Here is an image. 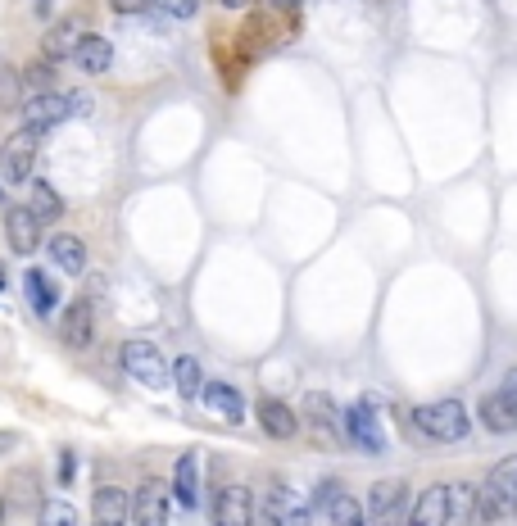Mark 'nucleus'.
<instances>
[{
    "label": "nucleus",
    "mask_w": 517,
    "mask_h": 526,
    "mask_svg": "<svg viewBox=\"0 0 517 526\" xmlns=\"http://www.w3.org/2000/svg\"><path fill=\"white\" fill-rule=\"evenodd\" d=\"M109 10H118V14H141V10H150V0H109Z\"/></svg>",
    "instance_id": "2f4dec72"
},
{
    "label": "nucleus",
    "mask_w": 517,
    "mask_h": 526,
    "mask_svg": "<svg viewBox=\"0 0 517 526\" xmlns=\"http://www.w3.org/2000/svg\"><path fill=\"white\" fill-rule=\"evenodd\" d=\"M513 517H517V508H513Z\"/></svg>",
    "instance_id": "ea45409f"
},
{
    "label": "nucleus",
    "mask_w": 517,
    "mask_h": 526,
    "mask_svg": "<svg viewBox=\"0 0 517 526\" xmlns=\"http://www.w3.org/2000/svg\"><path fill=\"white\" fill-rule=\"evenodd\" d=\"M73 472H78V454L64 449V454H59V486H73Z\"/></svg>",
    "instance_id": "c85d7f7f"
},
{
    "label": "nucleus",
    "mask_w": 517,
    "mask_h": 526,
    "mask_svg": "<svg viewBox=\"0 0 517 526\" xmlns=\"http://www.w3.org/2000/svg\"><path fill=\"white\" fill-rule=\"evenodd\" d=\"M327 513H332V526H368V508H363L354 495H345V490L327 504Z\"/></svg>",
    "instance_id": "bb28decb"
},
{
    "label": "nucleus",
    "mask_w": 517,
    "mask_h": 526,
    "mask_svg": "<svg viewBox=\"0 0 517 526\" xmlns=\"http://www.w3.org/2000/svg\"><path fill=\"white\" fill-rule=\"evenodd\" d=\"M168 486H173V499L186 513H196L200 508V458L191 454V449L173 463V481H168Z\"/></svg>",
    "instance_id": "f8f14e48"
},
{
    "label": "nucleus",
    "mask_w": 517,
    "mask_h": 526,
    "mask_svg": "<svg viewBox=\"0 0 517 526\" xmlns=\"http://www.w3.org/2000/svg\"><path fill=\"white\" fill-rule=\"evenodd\" d=\"M123 368L137 386H150V390H164L168 381H173V368L164 363L159 345H150V341H127L123 345Z\"/></svg>",
    "instance_id": "20e7f679"
},
{
    "label": "nucleus",
    "mask_w": 517,
    "mask_h": 526,
    "mask_svg": "<svg viewBox=\"0 0 517 526\" xmlns=\"http://www.w3.org/2000/svg\"><path fill=\"white\" fill-rule=\"evenodd\" d=\"M404 508H409V486L395 477L377 481L368 495V526H395L404 517Z\"/></svg>",
    "instance_id": "0eeeda50"
},
{
    "label": "nucleus",
    "mask_w": 517,
    "mask_h": 526,
    "mask_svg": "<svg viewBox=\"0 0 517 526\" xmlns=\"http://www.w3.org/2000/svg\"><path fill=\"white\" fill-rule=\"evenodd\" d=\"M517 508V454L499 458L490 477L477 486V526H495L504 517H513Z\"/></svg>",
    "instance_id": "f257e3e1"
},
{
    "label": "nucleus",
    "mask_w": 517,
    "mask_h": 526,
    "mask_svg": "<svg viewBox=\"0 0 517 526\" xmlns=\"http://www.w3.org/2000/svg\"><path fill=\"white\" fill-rule=\"evenodd\" d=\"M41 526H78V513H73L64 499H50V504L41 508Z\"/></svg>",
    "instance_id": "cd10ccee"
},
{
    "label": "nucleus",
    "mask_w": 517,
    "mask_h": 526,
    "mask_svg": "<svg viewBox=\"0 0 517 526\" xmlns=\"http://www.w3.org/2000/svg\"><path fill=\"white\" fill-rule=\"evenodd\" d=\"M277 10H295V5H300V0H273Z\"/></svg>",
    "instance_id": "e433bc0d"
},
{
    "label": "nucleus",
    "mask_w": 517,
    "mask_h": 526,
    "mask_svg": "<svg viewBox=\"0 0 517 526\" xmlns=\"http://www.w3.org/2000/svg\"><path fill=\"white\" fill-rule=\"evenodd\" d=\"M449 517L477 526V490H472L468 481H454V486H449Z\"/></svg>",
    "instance_id": "a878e982"
},
{
    "label": "nucleus",
    "mask_w": 517,
    "mask_h": 526,
    "mask_svg": "<svg viewBox=\"0 0 517 526\" xmlns=\"http://www.w3.org/2000/svg\"><path fill=\"white\" fill-rule=\"evenodd\" d=\"M413 427L422 431L427 440H463L472 431V418H468V404L463 400H436V404H418L413 409Z\"/></svg>",
    "instance_id": "f03ea898"
},
{
    "label": "nucleus",
    "mask_w": 517,
    "mask_h": 526,
    "mask_svg": "<svg viewBox=\"0 0 517 526\" xmlns=\"http://www.w3.org/2000/svg\"><path fill=\"white\" fill-rule=\"evenodd\" d=\"M32 214L41 218V223H55L59 214H64V200H59V191L50 182H32Z\"/></svg>",
    "instance_id": "393cba45"
},
{
    "label": "nucleus",
    "mask_w": 517,
    "mask_h": 526,
    "mask_svg": "<svg viewBox=\"0 0 517 526\" xmlns=\"http://www.w3.org/2000/svg\"><path fill=\"white\" fill-rule=\"evenodd\" d=\"M19 445V436H14V431H0V454H5V449H14Z\"/></svg>",
    "instance_id": "f704fd0d"
},
{
    "label": "nucleus",
    "mask_w": 517,
    "mask_h": 526,
    "mask_svg": "<svg viewBox=\"0 0 517 526\" xmlns=\"http://www.w3.org/2000/svg\"><path fill=\"white\" fill-rule=\"evenodd\" d=\"M259 517H264V526H313L309 504H304L291 486H282V481H277V486H268Z\"/></svg>",
    "instance_id": "39448f33"
},
{
    "label": "nucleus",
    "mask_w": 517,
    "mask_h": 526,
    "mask_svg": "<svg viewBox=\"0 0 517 526\" xmlns=\"http://www.w3.org/2000/svg\"><path fill=\"white\" fill-rule=\"evenodd\" d=\"M78 41H82V23H78V19L55 23V28H50V37L41 41V46H46V64H59V59H73Z\"/></svg>",
    "instance_id": "412c9836"
},
{
    "label": "nucleus",
    "mask_w": 517,
    "mask_h": 526,
    "mask_svg": "<svg viewBox=\"0 0 517 526\" xmlns=\"http://www.w3.org/2000/svg\"><path fill=\"white\" fill-rule=\"evenodd\" d=\"M78 114L73 109V96H59V91H37V96L23 105V127L32 132H55L59 123H69Z\"/></svg>",
    "instance_id": "423d86ee"
},
{
    "label": "nucleus",
    "mask_w": 517,
    "mask_h": 526,
    "mask_svg": "<svg viewBox=\"0 0 517 526\" xmlns=\"http://www.w3.org/2000/svg\"><path fill=\"white\" fill-rule=\"evenodd\" d=\"M481 427L495 431V436H508V431H517V404L508 400L504 390H495L490 400H481Z\"/></svg>",
    "instance_id": "a211bd4d"
},
{
    "label": "nucleus",
    "mask_w": 517,
    "mask_h": 526,
    "mask_svg": "<svg viewBox=\"0 0 517 526\" xmlns=\"http://www.w3.org/2000/svg\"><path fill=\"white\" fill-rule=\"evenodd\" d=\"M0 522H5V499H0Z\"/></svg>",
    "instance_id": "58836bf2"
},
{
    "label": "nucleus",
    "mask_w": 517,
    "mask_h": 526,
    "mask_svg": "<svg viewBox=\"0 0 517 526\" xmlns=\"http://www.w3.org/2000/svg\"><path fill=\"white\" fill-rule=\"evenodd\" d=\"M209 522L214 526H254V495L250 486H223L214 495L209 508Z\"/></svg>",
    "instance_id": "1a4fd4ad"
},
{
    "label": "nucleus",
    "mask_w": 517,
    "mask_h": 526,
    "mask_svg": "<svg viewBox=\"0 0 517 526\" xmlns=\"http://www.w3.org/2000/svg\"><path fill=\"white\" fill-rule=\"evenodd\" d=\"M336 495H341V486H336V481H332V486H322V490H318V504H322V508H327V504H332V499H336Z\"/></svg>",
    "instance_id": "72a5a7b5"
},
{
    "label": "nucleus",
    "mask_w": 517,
    "mask_h": 526,
    "mask_svg": "<svg viewBox=\"0 0 517 526\" xmlns=\"http://www.w3.org/2000/svg\"><path fill=\"white\" fill-rule=\"evenodd\" d=\"M28 87H32V91H50V64H37V69H28Z\"/></svg>",
    "instance_id": "7c9ffc66"
},
{
    "label": "nucleus",
    "mask_w": 517,
    "mask_h": 526,
    "mask_svg": "<svg viewBox=\"0 0 517 526\" xmlns=\"http://www.w3.org/2000/svg\"><path fill=\"white\" fill-rule=\"evenodd\" d=\"M91 526H132V495L118 486H100L91 499Z\"/></svg>",
    "instance_id": "9b49d317"
},
{
    "label": "nucleus",
    "mask_w": 517,
    "mask_h": 526,
    "mask_svg": "<svg viewBox=\"0 0 517 526\" xmlns=\"http://www.w3.org/2000/svg\"><path fill=\"white\" fill-rule=\"evenodd\" d=\"M5 236H10L14 254H32L41 245V218L32 214L28 205H14L10 214H5Z\"/></svg>",
    "instance_id": "ddd939ff"
},
{
    "label": "nucleus",
    "mask_w": 517,
    "mask_h": 526,
    "mask_svg": "<svg viewBox=\"0 0 517 526\" xmlns=\"http://www.w3.org/2000/svg\"><path fill=\"white\" fill-rule=\"evenodd\" d=\"M454 517H449V486H431L418 495V504H413V517L409 526H449Z\"/></svg>",
    "instance_id": "dca6fc26"
},
{
    "label": "nucleus",
    "mask_w": 517,
    "mask_h": 526,
    "mask_svg": "<svg viewBox=\"0 0 517 526\" xmlns=\"http://www.w3.org/2000/svg\"><path fill=\"white\" fill-rule=\"evenodd\" d=\"M132 526H168V486L164 481H141L132 495Z\"/></svg>",
    "instance_id": "9d476101"
},
{
    "label": "nucleus",
    "mask_w": 517,
    "mask_h": 526,
    "mask_svg": "<svg viewBox=\"0 0 517 526\" xmlns=\"http://www.w3.org/2000/svg\"><path fill=\"white\" fill-rule=\"evenodd\" d=\"M200 400H205V409L214 413V418H223V422H241L245 418V400H241V390H236L232 381H205Z\"/></svg>",
    "instance_id": "2eb2a0df"
},
{
    "label": "nucleus",
    "mask_w": 517,
    "mask_h": 526,
    "mask_svg": "<svg viewBox=\"0 0 517 526\" xmlns=\"http://www.w3.org/2000/svg\"><path fill=\"white\" fill-rule=\"evenodd\" d=\"M5 286H10V273H5V263H0V291H5Z\"/></svg>",
    "instance_id": "4c0bfd02"
},
{
    "label": "nucleus",
    "mask_w": 517,
    "mask_h": 526,
    "mask_svg": "<svg viewBox=\"0 0 517 526\" xmlns=\"http://www.w3.org/2000/svg\"><path fill=\"white\" fill-rule=\"evenodd\" d=\"M109 64H114V46L96 32H82L78 50H73V69L87 73V78H100V73H109Z\"/></svg>",
    "instance_id": "4468645a"
},
{
    "label": "nucleus",
    "mask_w": 517,
    "mask_h": 526,
    "mask_svg": "<svg viewBox=\"0 0 517 526\" xmlns=\"http://www.w3.org/2000/svg\"><path fill=\"white\" fill-rule=\"evenodd\" d=\"M50 259H55V268L59 273H73L78 277L82 268H87V245L78 241V236H55V241H50Z\"/></svg>",
    "instance_id": "4be33fe9"
},
{
    "label": "nucleus",
    "mask_w": 517,
    "mask_h": 526,
    "mask_svg": "<svg viewBox=\"0 0 517 526\" xmlns=\"http://www.w3.org/2000/svg\"><path fill=\"white\" fill-rule=\"evenodd\" d=\"M259 427H264L273 440H291L295 427H300V418H295V409L282 400H259Z\"/></svg>",
    "instance_id": "6ab92c4d"
},
{
    "label": "nucleus",
    "mask_w": 517,
    "mask_h": 526,
    "mask_svg": "<svg viewBox=\"0 0 517 526\" xmlns=\"http://www.w3.org/2000/svg\"><path fill=\"white\" fill-rule=\"evenodd\" d=\"M164 10L177 14V19H196V14H200V0H164Z\"/></svg>",
    "instance_id": "c756f323"
},
{
    "label": "nucleus",
    "mask_w": 517,
    "mask_h": 526,
    "mask_svg": "<svg viewBox=\"0 0 517 526\" xmlns=\"http://www.w3.org/2000/svg\"><path fill=\"white\" fill-rule=\"evenodd\" d=\"M37 150H41V132H32V127H19V132H14V137L0 146V177H5V186L32 182Z\"/></svg>",
    "instance_id": "7ed1b4c3"
},
{
    "label": "nucleus",
    "mask_w": 517,
    "mask_h": 526,
    "mask_svg": "<svg viewBox=\"0 0 517 526\" xmlns=\"http://www.w3.org/2000/svg\"><path fill=\"white\" fill-rule=\"evenodd\" d=\"M227 10H245V5H250V0H223Z\"/></svg>",
    "instance_id": "c9c22d12"
},
{
    "label": "nucleus",
    "mask_w": 517,
    "mask_h": 526,
    "mask_svg": "<svg viewBox=\"0 0 517 526\" xmlns=\"http://www.w3.org/2000/svg\"><path fill=\"white\" fill-rule=\"evenodd\" d=\"M499 390H504L508 400L517 404V368H508V372H504V386H499Z\"/></svg>",
    "instance_id": "473e14b6"
},
{
    "label": "nucleus",
    "mask_w": 517,
    "mask_h": 526,
    "mask_svg": "<svg viewBox=\"0 0 517 526\" xmlns=\"http://www.w3.org/2000/svg\"><path fill=\"white\" fill-rule=\"evenodd\" d=\"M345 427H350V440L368 454H386V431H381V418H377V404L359 400L345 409Z\"/></svg>",
    "instance_id": "6e6552de"
},
{
    "label": "nucleus",
    "mask_w": 517,
    "mask_h": 526,
    "mask_svg": "<svg viewBox=\"0 0 517 526\" xmlns=\"http://www.w3.org/2000/svg\"><path fill=\"white\" fill-rule=\"evenodd\" d=\"M304 418H309V427L318 431V436H332V431H336V404H332V395H322V390L304 395Z\"/></svg>",
    "instance_id": "b1692460"
},
{
    "label": "nucleus",
    "mask_w": 517,
    "mask_h": 526,
    "mask_svg": "<svg viewBox=\"0 0 517 526\" xmlns=\"http://www.w3.org/2000/svg\"><path fill=\"white\" fill-rule=\"evenodd\" d=\"M59 336H64L69 345H91V341H96V313H91L87 300H78V304H69V309H64Z\"/></svg>",
    "instance_id": "f3484780"
},
{
    "label": "nucleus",
    "mask_w": 517,
    "mask_h": 526,
    "mask_svg": "<svg viewBox=\"0 0 517 526\" xmlns=\"http://www.w3.org/2000/svg\"><path fill=\"white\" fill-rule=\"evenodd\" d=\"M23 295H28V309L37 313V318H50V313H55L59 291H55V282H50L41 268H28V277H23Z\"/></svg>",
    "instance_id": "aec40b11"
},
{
    "label": "nucleus",
    "mask_w": 517,
    "mask_h": 526,
    "mask_svg": "<svg viewBox=\"0 0 517 526\" xmlns=\"http://www.w3.org/2000/svg\"><path fill=\"white\" fill-rule=\"evenodd\" d=\"M173 386L182 400H200V390H205V368H200V359L182 354V359L173 363Z\"/></svg>",
    "instance_id": "5701e85b"
}]
</instances>
